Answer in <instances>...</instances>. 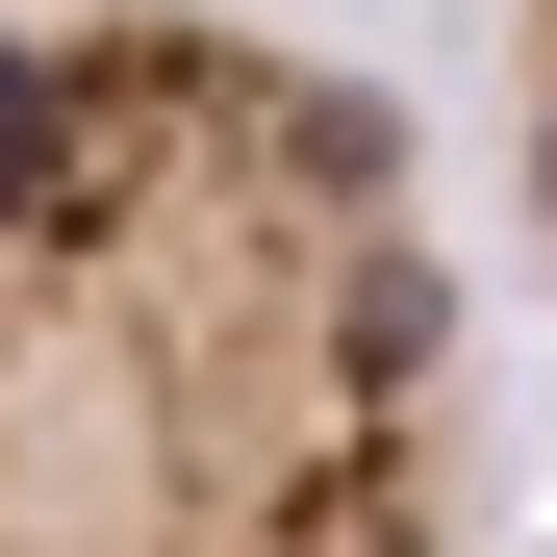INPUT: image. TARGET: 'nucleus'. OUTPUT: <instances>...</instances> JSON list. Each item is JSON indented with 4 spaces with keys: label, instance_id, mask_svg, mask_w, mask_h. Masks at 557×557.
Segmentation results:
<instances>
[{
    "label": "nucleus",
    "instance_id": "obj_2",
    "mask_svg": "<svg viewBox=\"0 0 557 557\" xmlns=\"http://www.w3.org/2000/svg\"><path fill=\"white\" fill-rule=\"evenodd\" d=\"M507 228L557 278V0H507Z\"/></svg>",
    "mask_w": 557,
    "mask_h": 557
},
{
    "label": "nucleus",
    "instance_id": "obj_1",
    "mask_svg": "<svg viewBox=\"0 0 557 557\" xmlns=\"http://www.w3.org/2000/svg\"><path fill=\"white\" fill-rule=\"evenodd\" d=\"M482 330L381 76L228 0L0 26V557H456Z\"/></svg>",
    "mask_w": 557,
    "mask_h": 557
}]
</instances>
